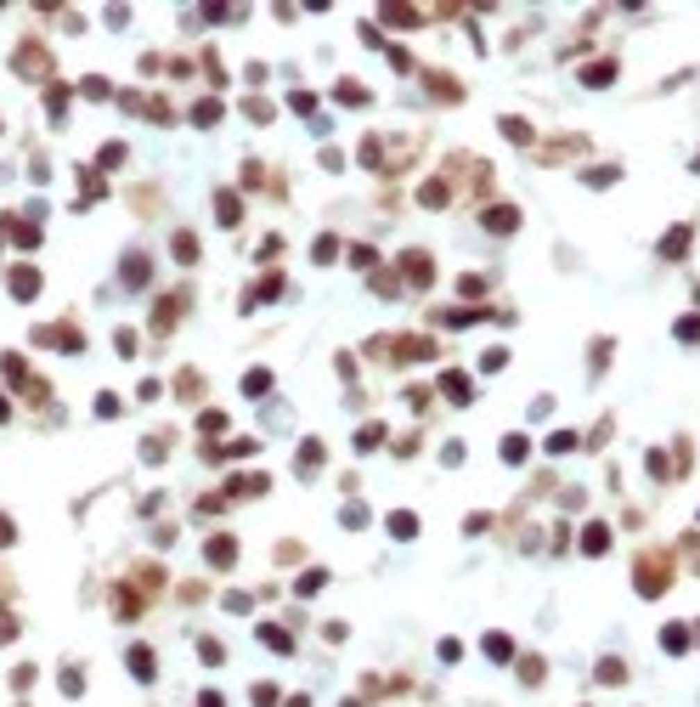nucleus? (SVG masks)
Wrapping results in <instances>:
<instances>
[{
  "label": "nucleus",
  "mask_w": 700,
  "mask_h": 707,
  "mask_svg": "<svg viewBox=\"0 0 700 707\" xmlns=\"http://www.w3.org/2000/svg\"><path fill=\"white\" fill-rule=\"evenodd\" d=\"M486 651H492V656H497V662H508V656H514V645H508V640H503V634H492V640H486Z\"/></svg>",
  "instance_id": "nucleus-2"
},
{
  "label": "nucleus",
  "mask_w": 700,
  "mask_h": 707,
  "mask_svg": "<svg viewBox=\"0 0 700 707\" xmlns=\"http://www.w3.org/2000/svg\"><path fill=\"white\" fill-rule=\"evenodd\" d=\"M678 334H683V340H700V317H683V323H678Z\"/></svg>",
  "instance_id": "nucleus-4"
},
{
  "label": "nucleus",
  "mask_w": 700,
  "mask_h": 707,
  "mask_svg": "<svg viewBox=\"0 0 700 707\" xmlns=\"http://www.w3.org/2000/svg\"><path fill=\"white\" fill-rule=\"evenodd\" d=\"M661 640H667V651H683V645H689V634H683V628H667Z\"/></svg>",
  "instance_id": "nucleus-3"
},
{
  "label": "nucleus",
  "mask_w": 700,
  "mask_h": 707,
  "mask_svg": "<svg viewBox=\"0 0 700 707\" xmlns=\"http://www.w3.org/2000/svg\"><path fill=\"white\" fill-rule=\"evenodd\" d=\"M661 249H667V255H683V249H689V227H672V232H667V243H661Z\"/></svg>",
  "instance_id": "nucleus-1"
}]
</instances>
